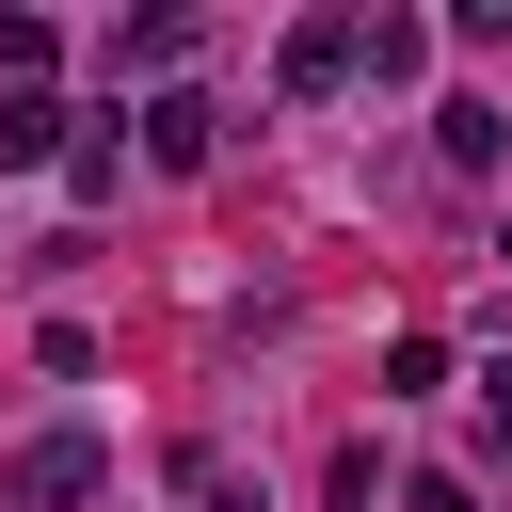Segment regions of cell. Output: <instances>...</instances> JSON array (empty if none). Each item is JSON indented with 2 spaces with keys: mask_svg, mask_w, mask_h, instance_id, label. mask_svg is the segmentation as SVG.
<instances>
[{
  "mask_svg": "<svg viewBox=\"0 0 512 512\" xmlns=\"http://www.w3.org/2000/svg\"><path fill=\"white\" fill-rule=\"evenodd\" d=\"M176 496H192V512H256V480H240L224 448H176Z\"/></svg>",
  "mask_w": 512,
  "mask_h": 512,
  "instance_id": "4",
  "label": "cell"
},
{
  "mask_svg": "<svg viewBox=\"0 0 512 512\" xmlns=\"http://www.w3.org/2000/svg\"><path fill=\"white\" fill-rule=\"evenodd\" d=\"M208 144H224V112H208V96H160V112H144V160H160V176H192Z\"/></svg>",
  "mask_w": 512,
  "mask_h": 512,
  "instance_id": "2",
  "label": "cell"
},
{
  "mask_svg": "<svg viewBox=\"0 0 512 512\" xmlns=\"http://www.w3.org/2000/svg\"><path fill=\"white\" fill-rule=\"evenodd\" d=\"M0 160H64V112L48 96H0Z\"/></svg>",
  "mask_w": 512,
  "mask_h": 512,
  "instance_id": "6",
  "label": "cell"
},
{
  "mask_svg": "<svg viewBox=\"0 0 512 512\" xmlns=\"http://www.w3.org/2000/svg\"><path fill=\"white\" fill-rule=\"evenodd\" d=\"M336 64H352V16H304V32H288V96H320Z\"/></svg>",
  "mask_w": 512,
  "mask_h": 512,
  "instance_id": "3",
  "label": "cell"
},
{
  "mask_svg": "<svg viewBox=\"0 0 512 512\" xmlns=\"http://www.w3.org/2000/svg\"><path fill=\"white\" fill-rule=\"evenodd\" d=\"M352 64L368 80H416V16H352Z\"/></svg>",
  "mask_w": 512,
  "mask_h": 512,
  "instance_id": "5",
  "label": "cell"
},
{
  "mask_svg": "<svg viewBox=\"0 0 512 512\" xmlns=\"http://www.w3.org/2000/svg\"><path fill=\"white\" fill-rule=\"evenodd\" d=\"M96 480H112V448H96V432H32V448H16V496H32V512L96 496Z\"/></svg>",
  "mask_w": 512,
  "mask_h": 512,
  "instance_id": "1",
  "label": "cell"
},
{
  "mask_svg": "<svg viewBox=\"0 0 512 512\" xmlns=\"http://www.w3.org/2000/svg\"><path fill=\"white\" fill-rule=\"evenodd\" d=\"M480 432H496V448H512V368H480Z\"/></svg>",
  "mask_w": 512,
  "mask_h": 512,
  "instance_id": "8",
  "label": "cell"
},
{
  "mask_svg": "<svg viewBox=\"0 0 512 512\" xmlns=\"http://www.w3.org/2000/svg\"><path fill=\"white\" fill-rule=\"evenodd\" d=\"M48 48H64V32H48V16H0V80H16V96H32V80H48Z\"/></svg>",
  "mask_w": 512,
  "mask_h": 512,
  "instance_id": "7",
  "label": "cell"
}]
</instances>
